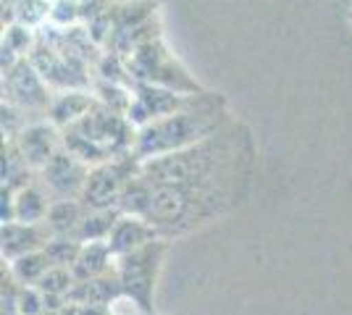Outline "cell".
<instances>
[{"instance_id":"cell-21","label":"cell","mask_w":352,"mask_h":315,"mask_svg":"<svg viewBox=\"0 0 352 315\" xmlns=\"http://www.w3.org/2000/svg\"><path fill=\"white\" fill-rule=\"evenodd\" d=\"M82 242L74 240V237H53V240L45 244V255L50 257L53 266H63V268H72L76 263V257L82 253Z\"/></svg>"},{"instance_id":"cell-13","label":"cell","mask_w":352,"mask_h":315,"mask_svg":"<svg viewBox=\"0 0 352 315\" xmlns=\"http://www.w3.org/2000/svg\"><path fill=\"white\" fill-rule=\"evenodd\" d=\"M69 302L74 305H98V307H116L118 302H124V289L118 279L116 268L89 279V281H76L74 292L69 294Z\"/></svg>"},{"instance_id":"cell-10","label":"cell","mask_w":352,"mask_h":315,"mask_svg":"<svg viewBox=\"0 0 352 315\" xmlns=\"http://www.w3.org/2000/svg\"><path fill=\"white\" fill-rule=\"evenodd\" d=\"M21 152V158L27 161L34 174H40L45 165L50 163V158L63 148V132L50 121H32L21 135L11 139Z\"/></svg>"},{"instance_id":"cell-12","label":"cell","mask_w":352,"mask_h":315,"mask_svg":"<svg viewBox=\"0 0 352 315\" xmlns=\"http://www.w3.org/2000/svg\"><path fill=\"white\" fill-rule=\"evenodd\" d=\"M155 240H163V237L158 234V229L150 221H145L142 215H121L118 224L113 226V231H111V237H108V247H111L113 255L121 257Z\"/></svg>"},{"instance_id":"cell-2","label":"cell","mask_w":352,"mask_h":315,"mask_svg":"<svg viewBox=\"0 0 352 315\" xmlns=\"http://www.w3.org/2000/svg\"><path fill=\"white\" fill-rule=\"evenodd\" d=\"M226 121L229 116H226L223 97L213 95V92H203L187 108L158 121H150L147 126L137 129L134 155L145 163V161L161 158V155L187 150L192 145L203 142L213 132H219Z\"/></svg>"},{"instance_id":"cell-24","label":"cell","mask_w":352,"mask_h":315,"mask_svg":"<svg viewBox=\"0 0 352 315\" xmlns=\"http://www.w3.org/2000/svg\"><path fill=\"white\" fill-rule=\"evenodd\" d=\"M50 21L69 30L74 21H79V0H56L50 5Z\"/></svg>"},{"instance_id":"cell-11","label":"cell","mask_w":352,"mask_h":315,"mask_svg":"<svg viewBox=\"0 0 352 315\" xmlns=\"http://www.w3.org/2000/svg\"><path fill=\"white\" fill-rule=\"evenodd\" d=\"M53 240L47 226L45 224H21V221H11V224H3L0 229V253L3 260L14 263L19 257L45 250V244Z\"/></svg>"},{"instance_id":"cell-15","label":"cell","mask_w":352,"mask_h":315,"mask_svg":"<svg viewBox=\"0 0 352 315\" xmlns=\"http://www.w3.org/2000/svg\"><path fill=\"white\" fill-rule=\"evenodd\" d=\"M53 205V197L43 187V181H32L14 192V221L21 224H45L47 210Z\"/></svg>"},{"instance_id":"cell-20","label":"cell","mask_w":352,"mask_h":315,"mask_svg":"<svg viewBox=\"0 0 352 315\" xmlns=\"http://www.w3.org/2000/svg\"><path fill=\"white\" fill-rule=\"evenodd\" d=\"M76 286V276L72 268H63V266H53V268L45 273L40 279L37 289L43 292L45 297H60V300H69V294Z\"/></svg>"},{"instance_id":"cell-22","label":"cell","mask_w":352,"mask_h":315,"mask_svg":"<svg viewBox=\"0 0 352 315\" xmlns=\"http://www.w3.org/2000/svg\"><path fill=\"white\" fill-rule=\"evenodd\" d=\"M37 45V40H34V32L30 27H24V24H8V30L3 34V47H8V50H14L19 58H24V53L30 56L32 50Z\"/></svg>"},{"instance_id":"cell-19","label":"cell","mask_w":352,"mask_h":315,"mask_svg":"<svg viewBox=\"0 0 352 315\" xmlns=\"http://www.w3.org/2000/svg\"><path fill=\"white\" fill-rule=\"evenodd\" d=\"M50 268H53V263H50V257L45 255V250H37V253H30V255L8 263L11 276H14L21 286H37L40 279H43Z\"/></svg>"},{"instance_id":"cell-25","label":"cell","mask_w":352,"mask_h":315,"mask_svg":"<svg viewBox=\"0 0 352 315\" xmlns=\"http://www.w3.org/2000/svg\"><path fill=\"white\" fill-rule=\"evenodd\" d=\"M118 315H121V313H118ZM126 315H142V313H140L137 307H132V310H129V313H126Z\"/></svg>"},{"instance_id":"cell-4","label":"cell","mask_w":352,"mask_h":315,"mask_svg":"<svg viewBox=\"0 0 352 315\" xmlns=\"http://www.w3.org/2000/svg\"><path fill=\"white\" fill-rule=\"evenodd\" d=\"M129 74H132L134 84H158L166 90L182 92V95H200L206 92L190 74L187 69L174 58V53H168V47L163 45L161 37L150 40L140 50H134L126 58Z\"/></svg>"},{"instance_id":"cell-17","label":"cell","mask_w":352,"mask_h":315,"mask_svg":"<svg viewBox=\"0 0 352 315\" xmlns=\"http://www.w3.org/2000/svg\"><path fill=\"white\" fill-rule=\"evenodd\" d=\"M87 215V208L79 200H53V205L47 210L45 226L50 231V237H74Z\"/></svg>"},{"instance_id":"cell-5","label":"cell","mask_w":352,"mask_h":315,"mask_svg":"<svg viewBox=\"0 0 352 315\" xmlns=\"http://www.w3.org/2000/svg\"><path fill=\"white\" fill-rule=\"evenodd\" d=\"M69 132L85 137L95 148H100L108 158H121V155L134 152L137 126L124 113H116L100 103L95 105L82 121L72 124Z\"/></svg>"},{"instance_id":"cell-26","label":"cell","mask_w":352,"mask_h":315,"mask_svg":"<svg viewBox=\"0 0 352 315\" xmlns=\"http://www.w3.org/2000/svg\"><path fill=\"white\" fill-rule=\"evenodd\" d=\"M350 24H352V11H350Z\"/></svg>"},{"instance_id":"cell-16","label":"cell","mask_w":352,"mask_h":315,"mask_svg":"<svg viewBox=\"0 0 352 315\" xmlns=\"http://www.w3.org/2000/svg\"><path fill=\"white\" fill-rule=\"evenodd\" d=\"M116 268V255L111 253L108 242H89L82 247V253L76 257V263L72 266L76 281H89L98 279L108 270Z\"/></svg>"},{"instance_id":"cell-6","label":"cell","mask_w":352,"mask_h":315,"mask_svg":"<svg viewBox=\"0 0 352 315\" xmlns=\"http://www.w3.org/2000/svg\"><path fill=\"white\" fill-rule=\"evenodd\" d=\"M140 165H142V161H140L134 152L95 165V168L89 171L87 184H85L82 195H79V202L87 210L118 208V200L124 195V189H126L129 181L140 174Z\"/></svg>"},{"instance_id":"cell-8","label":"cell","mask_w":352,"mask_h":315,"mask_svg":"<svg viewBox=\"0 0 352 315\" xmlns=\"http://www.w3.org/2000/svg\"><path fill=\"white\" fill-rule=\"evenodd\" d=\"M89 171H92V165L79 161L66 148H60L50 158V163L40 171V181L53 200H79L85 184H87Z\"/></svg>"},{"instance_id":"cell-18","label":"cell","mask_w":352,"mask_h":315,"mask_svg":"<svg viewBox=\"0 0 352 315\" xmlns=\"http://www.w3.org/2000/svg\"><path fill=\"white\" fill-rule=\"evenodd\" d=\"M121 215H124V213L118 208L87 210L85 221H82L79 231H76V240L82 242V244H89V242H108V237H111V231H113V226L118 224Z\"/></svg>"},{"instance_id":"cell-23","label":"cell","mask_w":352,"mask_h":315,"mask_svg":"<svg viewBox=\"0 0 352 315\" xmlns=\"http://www.w3.org/2000/svg\"><path fill=\"white\" fill-rule=\"evenodd\" d=\"M45 307H47V300L37 286H21L19 289L14 305L16 315H45Z\"/></svg>"},{"instance_id":"cell-14","label":"cell","mask_w":352,"mask_h":315,"mask_svg":"<svg viewBox=\"0 0 352 315\" xmlns=\"http://www.w3.org/2000/svg\"><path fill=\"white\" fill-rule=\"evenodd\" d=\"M95 105H98L95 92H87V90L60 92V95L53 97V105H50V110H47V121L56 124L60 132H63V129H69L72 124L85 119Z\"/></svg>"},{"instance_id":"cell-9","label":"cell","mask_w":352,"mask_h":315,"mask_svg":"<svg viewBox=\"0 0 352 315\" xmlns=\"http://www.w3.org/2000/svg\"><path fill=\"white\" fill-rule=\"evenodd\" d=\"M200 95H203V92H200ZM195 97H197V95H182V92L158 87V84H142V82H140V84H134V100H132L129 113H126V119L132 121L137 129H142L150 121L171 116L176 110L192 105Z\"/></svg>"},{"instance_id":"cell-7","label":"cell","mask_w":352,"mask_h":315,"mask_svg":"<svg viewBox=\"0 0 352 315\" xmlns=\"http://www.w3.org/2000/svg\"><path fill=\"white\" fill-rule=\"evenodd\" d=\"M3 100L16 105L24 113L47 116L53 105V95H50V84L32 66L30 58H21L8 74H3Z\"/></svg>"},{"instance_id":"cell-1","label":"cell","mask_w":352,"mask_h":315,"mask_svg":"<svg viewBox=\"0 0 352 315\" xmlns=\"http://www.w3.org/2000/svg\"><path fill=\"white\" fill-rule=\"evenodd\" d=\"M252 158L248 129L229 119L187 150L145 161L140 176L153 187L145 221L174 240L223 218L248 197Z\"/></svg>"},{"instance_id":"cell-3","label":"cell","mask_w":352,"mask_h":315,"mask_svg":"<svg viewBox=\"0 0 352 315\" xmlns=\"http://www.w3.org/2000/svg\"><path fill=\"white\" fill-rule=\"evenodd\" d=\"M166 253H168V240H155L129 253V255L116 257V273L121 279L124 300L132 307H137L142 315H158L155 286L161 279Z\"/></svg>"}]
</instances>
